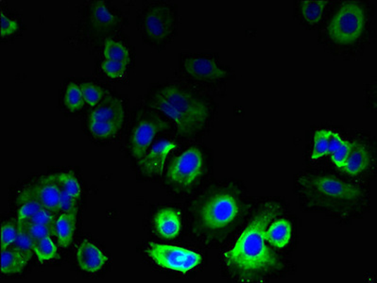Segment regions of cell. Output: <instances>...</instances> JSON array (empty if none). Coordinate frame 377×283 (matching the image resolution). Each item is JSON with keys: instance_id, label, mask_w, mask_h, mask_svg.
Returning <instances> with one entry per match:
<instances>
[{"instance_id": "cell-1", "label": "cell", "mask_w": 377, "mask_h": 283, "mask_svg": "<svg viewBox=\"0 0 377 283\" xmlns=\"http://www.w3.org/2000/svg\"><path fill=\"white\" fill-rule=\"evenodd\" d=\"M284 212V204L276 199L262 202L254 210L234 248L223 255L233 277L243 282H259L281 270V260L267 245L266 230Z\"/></svg>"}, {"instance_id": "cell-2", "label": "cell", "mask_w": 377, "mask_h": 283, "mask_svg": "<svg viewBox=\"0 0 377 283\" xmlns=\"http://www.w3.org/2000/svg\"><path fill=\"white\" fill-rule=\"evenodd\" d=\"M302 208L338 218H356L370 207L367 188L327 171H307L295 179Z\"/></svg>"}, {"instance_id": "cell-3", "label": "cell", "mask_w": 377, "mask_h": 283, "mask_svg": "<svg viewBox=\"0 0 377 283\" xmlns=\"http://www.w3.org/2000/svg\"><path fill=\"white\" fill-rule=\"evenodd\" d=\"M249 209L242 186L237 182L215 186L193 204V232L206 244L223 242Z\"/></svg>"}, {"instance_id": "cell-4", "label": "cell", "mask_w": 377, "mask_h": 283, "mask_svg": "<svg viewBox=\"0 0 377 283\" xmlns=\"http://www.w3.org/2000/svg\"><path fill=\"white\" fill-rule=\"evenodd\" d=\"M149 107L168 119L176 134L197 137L209 127L214 113L211 102L193 89L181 84H166L149 94Z\"/></svg>"}, {"instance_id": "cell-5", "label": "cell", "mask_w": 377, "mask_h": 283, "mask_svg": "<svg viewBox=\"0 0 377 283\" xmlns=\"http://www.w3.org/2000/svg\"><path fill=\"white\" fill-rule=\"evenodd\" d=\"M373 8L366 1L340 2L324 24L323 39L333 51H356L371 36Z\"/></svg>"}, {"instance_id": "cell-6", "label": "cell", "mask_w": 377, "mask_h": 283, "mask_svg": "<svg viewBox=\"0 0 377 283\" xmlns=\"http://www.w3.org/2000/svg\"><path fill=\"white\" fill-rule=\"evenodd\" d=\"M140 25L145 40L158 49H163L173 40L178 29L176 5L166 2L149 4L141 13Z\"/></svg>"}, {"instance_id": "cell-7", "label": "cell", "mask_w": 377, "mask_h": 283, "mask_svg": "<svg viewBox=\"0 0 377 283\" xmlns=\"http://www.w3.org/2000/svg\"><path fill=\"white\" fill-rule=\"evenodd\" d=\"M204 153L193 146L174 158L168 165L166 180L176 192H187L195 187L204 173Z\"/></svg>"}, {"instance_id": "cell-8", "label": "cell", "mask_w": 377, "mask_h": 283, "mask_svg": "<svg viewBox=\"0 0 377 283\" xmlns=\"http://www.w3.org/2000/svg\"><path fill=\"white\" fill-rule=\"evenodd\" d=\"M124 119L123 101L109 94L88 116V130L99 140H110L118 136L123 127Z\"/></svg>"}, {"instance_id": "cell-9", "label": "cell", "mask_w": 377, "mask_h": 283, "mask_svg": "<svg viewBox=\"0 0 377 283\" xmlns=\"http://www.w3.org/2000/svg\"><path fill=\"white\" fill-rule=\"evenodd\" d=\"M181 68L190 79L205 85L221 84L231 76L230 69L211 55H190L183 60Z\"/></svg>"}, {"instance_id": "cell-10", "label": "cell", "mask_w": 377, "mask_h": 283, "mask_svg": "<svg viewBox=\"0 0 377 283\" xmlns=\"http://www.w3.org/2000/svg\"><path fill=\"white\" fill-rule=\"evenodd\" d=\"M173 125L160 115L144 116L132 127L130 137V151L135 160L142 159L151 149L155 137L160 132L171 129Z\"/></svg>"}, {"instance_id": "cell-11", "label": "cell", "mask_w": 377, "mask_h": 283, "mask_svg": "<svg viewBox=\"0 0 377 283\" xmlns=\"http://www.w3.org/2000/svg\"><path fill=\"white\" fill-rule=\"evenodd\" d=\"M147 254L161 268L185 273L197 268L202 262L201 255L179 246L152 243Z\"/></svg>"}, {"instance_id": "cell-12", "label": "cell", "mask_w": 377, "mask_h": 283, "mask_svg": "<svg viewBox=\"0 0 377 283\" xmlns=\"http://www.w3.org/2000/svg\"><path fill=\"white\" fill-rule=\"evenodd\" d=\"M61 189L57 175H49L39 179L27 188L20 198H32L36 199L46 208L55 213H59V203L61 199Z\"/></svg>"}, {"instance_id": "cell-13", "label": "cell", "mask_w": 377, "mask_h": 283, "mask_svg": "<svg viewBox=\"0 0 377 283\" xmlns=\"http://www.w3.org/2000/svg\"><path fill=\"white\" fill-rule=\"evenodd\" d=\"M176 144L166 139L158 141L149 149L145 156L138 161L140 170L147 177L161 176L166 168V162Z\"/></svg>"}, {"instance_id": "cell-14", "label": "cell", "mask_w": 377, "mask_h": 283, "mask_svg": "<svg viewBox=\"0 0 377 283\" xmlns=\"http://www.w3.org/2000/svg\"><path fill=\"white\" fill-rule=\"evenodd\" d=\"M373 154L363 142H352V149L345 166L340 170L350 177H359L370 169Z\"/></svg>"}, {"instance_id": "cell-15", "label": "cell", "mask_w": 377, "mask_h": 283, "mask_svg": "<svg viewBox=\"0 0 377 283\" xmlns=\"http://www.w3.org/2000/svg\"><path fill=\"white\" fill-rule=\"evenodd\" d=\"M77 260L82 270L95 273L104 268L108 259L98 246L85 240L78 248Z\"/></svg>"}, {"instance_id": "cell-16", "label": "cell", "mask_w": 377, "mask_h": 283, "mask_svg": "<svg viewBox=\"0 0 377 283\" xmlns=\"http://www.w3.org/2000/svg\"><path fill=\"white\" fill-rule=\"evenodd\" d=\"M181 213L173 208H163L154 216L155 230L161 237L173 239L181 230Z\"/></svg>"}, {"instance_id": "cell-17", "label": "cell", "mask_w": 377, "mask_h": 283, "mask_svg": "<svg viewBox=\"0 0 377 283\" xmlns=\"http://www.w3.org/2000/svg\"><path fill=\"white\" fill-rule=\"evenodd\" d=\"M77 213H61L55 219L54 235L63 249L70 246L75 229H76Z\"/></svg>"}, {"instance_id": "cell-18", "label": "cell", "mask_w": 377, "mask_h": 283, "mask_svg": "<svg viewBox=\"0 0 377 283\" xmlns=\"http://www.w3.org/2000/svg\"><path fill=\"white\" fill-rule=\"evenodd\" d=\"M90 21L94 27L102 32L112 30L118 24V16L104 1L94 2L90 8Z\"/></svg>"}, {"instance_id": "cell-19", "label": "cell", "mask_w": 377, "mask_h": 283, "mask_svg": "<svg viewBox=\"0 0 377 283\" xmlns=\"http://www.w3.org/2000/svg\"><path fill=\"white\" fill-rule=\"evenodd\" d=\"M291 232V224L287 219H276L266 230V240L274 248L284 249L290 243Z\"/></svg>"}, {"instance_id": "cell-20", "label": "cell", "mask_w": 377, "mask_h": 283, "mask_svg": "<svg viewBox=\"0 0 377 283\" xmlns=\"http://www.w3.org/2000/svg\"><path fill=\"white\" fill-rule=\"evenodd\" d=\"M329 1H299L298 13L304 23L310 27L320 24L324 18V12Z\"/></svg>"}, {"instance_id": "cell-21", "label": "cell", "mask_w": 377, "mask_h": 283, "mask_svg": "<svg viewBox=\"0 0 377 283\" xmlns=\"http://www.w3.org/2000/svg\"><path fill=\"white\" fill-rule=\"evenodd\" d=\"M30 258L18 249L10 248L1 251V274L13 275L23 271Z\"/></svg>"}, {"instance_id": "cell-22", "label": "cell", "mask_w": 377, "mask_h": 283, "mask_svg": "<svg viewBox=\"0 0 377 283\" xmlns=\"http://www.w3.org/2000/svg\"><path fill=\"white\" fill-rule=\"evenodd\" d=\"M352 149V142L345 140L338 133L332 132L330 134L329 154L333 163L342 169L347 161Z\"/></svg>"}, {"instance_id": "cell-23", "label": "cell", "mask_w": 377, "mask_h": 283, "mask_svg": "<svg viewBox=\"0 0 377 283\" xmlns=\"http://www.w3.org/2000/svg\"><path fill=\"white\" fill-rule=\"evenodd\" d=\"M104 59L118 61L129 65L130 54L128 49L120 42L108 39L104 44Z\"/></svg>"}, {"instance_id": "cell-24", "label": "cell", "mask_w": 377, "mask_h": 283, "mask_svg": "<svg viewBox=\"0 0 377 283\" xmlns=\"http://www.w3.org/2000/svg\"><path fill=\"white\" fill-rule=\"evenodd\" d=\"M33 251L41 263L54 260L58 254L56 246L52 241L51 236H47L43 239L35 241Z\"/></svg>"}, {"instance_id": "cell-25", "label": "cell", "mask_w": 377, "mask_h": 283, "mask_svg": "<svg viewBox=\"0 0 377 283\" xmlns=\"http://www.w3.org/2000/svg\"><path fill=\"white\" fill-rule=\"evenodd\" d=\"M63 103L72 113L79 112L82 109L85 102L80 85L74 82L69 83L63 96Z\"/></svg>"}, {"instance_id": "cell-26", "label": "cell", "mask_w": 377, "mask_h": 283, "mask_svg": "<svg viewBox=\"0 0 377 283\" xmlns=\"http://www.w3.org/2000/svg\"><path fill=\"white\" fill-rule=\"evenodd\" d=\"M331 130H319L314 133V145L311 152V159L318 161L321 158L328 156L329 154V141Z\"/></svg>"}, {"instance_id": "cell-27", "label": "cell", "mask_w": 377, "mask_h": 283, "mask_svg": "<svg viewBox=\"0 0 377 283\" xmlns=\"http://www.w3.org/2000/svg\"><path fill=\"white\" fill-rule=\"evenodd\" d=\"M80 90H82L85 104H87L88 106L96 107L106 96V93H105L104 89L101 86L95 84V83H82V84L80 85Z\"/></svg>"}, {"instance_id": "cell-28", "label": "cell", "mask_w": 377, "mask_h": 283, "mask_svg": "<svg viewBox=\"0 0 377 283\" xmlns=\"http://www.w3.org/2000/svg\"><path fill=\"white\" fill-rule=\"evenodd\" d=\"M57 177L62 190L76 201H79L80 196L82 195V187H80L79 180L75 177V175L71 172H62V173L57 175Z\"/></svg>"}, {"instance_id": "cell-29", "label": "cell", "mask_w": 377, "mask_h": 283, "mask_svg": "<svg viewBox=\"0 0 377 283\" xmlns=\"http://www.w3.org/2000/svg\"><path fill=\"white\" fill-rule=\"evenodd\" d=\"M16 224H18V235H16V239L12 248L18 249V251L23 252L32 259V254L35 253V251H33L35 242H33L30 236L27 234L23 225L18 223V222H16Z\"/></svg>"}, {"instance_id": "cell-30", "label": "cell", "mask_w": 377, "mask_h": 283, "mask_svg": "<svg viewBox=\"0 0 377 283\" xmlns=\"http://www.w3.org/2000/svg\"><path fill=\"white\" fill-rule=\"evenodd\" d=\"M20 207L18 212V221L26 222L32 218L36 213L43 209V206L38 201L32 198H20Z\"/></svg>"}, {"instance_id": "cell-31", "label": "cell", "mask_w": 377, "mask_h": 283, "mask_svg": "<svg viewBox=\"0 0 377 283\" xmlns=\"http://www.w3.org/2000/svg\"><path fill=\"white\" fill-rule=\"evenodd\" d=\"M23 225L24 229H26L27 234L30 236V238L33 240V242L43 238L47 236L54 235V227L49 226H45V225H38L30 223V222H18Z\"/></svg>"}, {"instance_id": "cell-32", "label": "cell", "mask_w": 377, "mask_h": 283, "mask_svg": "<svg viewBox=\"0 0 377 283\" xmlns=\"http://www.w3.org/2000/svg\"><path fill=\"white\" fill-rule=\"evenodd\" d=\"M18 235V224L7 221L1 227V251L12 248Z\"/></svg>"}, {"instance_id": "cell-33", "label": "cell", "mask_w": 377, "mask_h": 283, "mask_svg": "<svg viewBox=\"0 0 377 283\" xmlns=\"http://www.w3.org/2000/svg\"><path fill=\"white\" fill-rule=\"evenodd\" d=\"M128 65L118 61L104 59L101 63V70L106 76L116 79L123 76Z\"/></svg>"}, {"instance_id": "cell-34", "label": "cell", "mask_w": 377, "mask_h": 283, "mask_svg": "<svg viewBox=\"0 0 377 283\" xmlns=\"http://www.w3.org/2000/svg\"><path fill=\"white\" fill-rule=\"evenodd\" d=\"M56 218V213L46 209V208H43V209H41L39 212L36 213L32 218H30L27 222L32 224L45 225V226L54 227V224Z\"/></svg>"}, {"instance_id": "cell-35", "label": "cell", "mask_w": 377, "mask_h": 283, "mask_svg": "<svg viewBox=\"0 0 377 283\" xmlns=\"http://www.w3.org/2000/svg\"><path fill=\"white\" fill-rule=\"evenodd\" d=\"M1 18V27H0V33H1L2 38L10 37L15 34L19 29L18 22L16 19L11 18L10 16L5 15L4 11L0 15Z\"/></svg>"}, {"instance_id": "cell-36", "label": "cell", "mask_w": 377, "mask_h": 283, "mask_svg": "<svg viewBox=\"0 0 377 283\" xmlns=\"http://www.w3.org/2000/svg\"><path fill=\"white\" fill-rule=\"evenodd\" d=\"M62 189V188H61ZM76 199L62 190L59 203V213H77Z\"/></svg>"}]
</instances>
